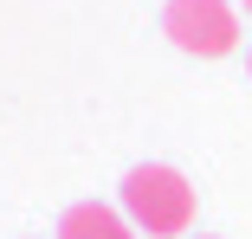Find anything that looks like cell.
<instances>
[{
  "mask_svg": "<svg viewBox=\"0 0 252 239\" xmlns=\"http://www.w3.org/2000/svg\"><path fill=\"white\" fill-rule=\"evenodd\" d=\"M123 213H129V226L149 233V239H181V233L194 226V187H188V175L168 168V162H142V168L123 175Z\"/></svg>",
  "mask_w": 252,
  "mask_h": 239,
  "instance_id": "obj_1",
  "label": "cell"
},
{
  "mask_svg": "<svg viewBox=\"0 0 252 239\" xmlns=\"http://www.w3.org/2000/svg\"><path fill=\"white\" fill-rule=\"evenodd\" d=\"M162 32L188 59H226L239 45V13L226 0H168L162 7Z\"/></svg>",
  "mask_w": 252,
  "mask_h": 239,
  "instance_id": "obj_2",
  "label": "cell"
},
{
  "mask_svg": "<svg viewBox=\"0 0 252 239\" xmlns=\"http://www.w3.org/2000/svg\"><path fill=\"white\" fill-rule=\"evenodd\" d=\"M59 239H136V226H129V213H117L104 201H78L59 220Z\"/></svg>",
  "mask_w": 252,
  "mask_h": 239,
  "instance_id": "obj_3",
  "label": "cell"
},
{
  "mask_svg": "<svg viewBox=\"0 0 252 239\" xmlns=\"http://www.w3.org/2000/svg\"><path fill=\"white\" fill-rule=\"evenodd\" d=\"M246 13H252V0H246Z\"/></svg>",
  "mask_w": 252,
  "mask_h": 239,
  "instance_id": "obj_4",
  "label": "cell"
}]
</instances>
